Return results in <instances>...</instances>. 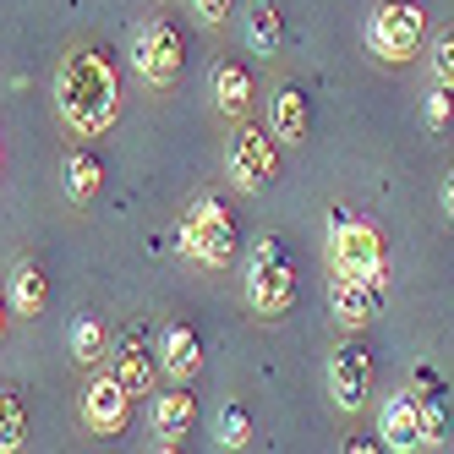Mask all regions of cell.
<instances>
[{"mask_svg":"<svg viewBox=\"0 0 454 454\" xmlns=\"http://www.w3.org/2000/svg\"><path fill=\"white\" fill-rule=\"evenodd\" d=\"M55 105H60L72 132H82V137L110 132L115 115H121V77L110 67V55L88 50V44L67 50V60L55 72Z\"/></svg>","mask_w":454,"mask_h":454,"instance_id":"1","label":"cell"},{"mask_svg":"<svg viewBox=\"0 0 454 454\" xmlns=\"http://www.w3.org/2000/svg\"><path fill=\"white\" fill-rule=\"evenodd\" d=\"M247 301L263 312V317H279L296 307V269L285 257V241L263 236L252 247V263H247Z\"/></svg>","mask_w":454,"mask_h":454,"instance_id":"2","label":"cell"},{"mask_svg":"<svg viewBox=\"0 0 454 454\" xmlns=\"http://www.w3.org/2000/svg\"><path fill=\"white\" fill-rule=\"evenodd\" d=\"M181 252L198 263H231L236 257V219L219 198H198L181 219Z\"/></svg>","mask_w":454,"mask_h":454,"instance_id":"3","label":"cell"},{"mask_svg":"<svg viewBox=\"0 0 454 454\" xmlns=\"http://www.w3.org/2000/svg\"><path fill=\"white\" fill-rule=\"evenodd\" d=\"M181 60H186V39H181V27L165 22V17H148L137 27V39H132V67L148 88H170L181 77Z\"/></svg>","mask_w":454,"mask_h":454,"instance_id":"4","label":"cell"},{"mask_svg":"<svg viewBox=\"0 0 454 454\" xmlns=\"http://www.w3.org/2000/svg\"><path fill=\"white\" fill-rule=\"evenodd\" d=\"M421 39H427L421 6H411V0H383V6H372V17H367V44H372L378 60H411L421 50Z\"/></svg>","mask_w":454,"mask_h":454,"instance_id":"5","label":"cell"},{"mask_svg":"<svg viewBox=\"0 0 454 454\" xmlns=\"http://www.w3.org/2000/svg\"><path fill=\"white\" fill-rule=\"evenodd\" d=\"M329 257L340 274H383V236L362 219H345V208H329Z\"/></svg>","mask_w":454,"mask_h":454,"instance_id":"6","label":"cell"},{"mask_svg":"<svg viewBox=\"0 0 454 454\" xmlns=\"http://www.w3.org/2000/svg\"><path fill=\"white\" fill-rule=\"evenodd\" d=\"M224 165H231L236 186L257 192V186H269L279 176V137L263 132V126H241V132L231 137V153H224Z\"/></svg>","mask_w":454,"mask_h":454,"instance_id":"7","label":"cell"},{"mask_svg":"<svg viewBox=\"0 0 454 454\" xmlns=\"http://www.w3.org/2000/svg\"><path fill=\"white\" fill-rule=\"evenodd\" d=\"M383 301H388V285L383 274H334L329 285V307L345 329H367V323L383 317Z\"/></svg>","mask_w":454,"mask_h":454,"instance_id":"8","label":"cell"},{"mask_svg":"<svg viewBox=\"0 0 454 454\" xmlns=\"http://www.w3.org/2000/svg\"><path fill=\"white\" fill-rule=\"evenodd\" d=\"M126 416H132V388H126L115 372L88 378V388H82V421L88 427L93 433H121Z\"/></svg>","mask_w":454,"mask_h":454,"instance_id":"9","label":"cell"},{"mask_svg":"<svg viewBox=\"0 0 454 454\" xmlns=\"http://www.w3.org/2000/svg\"><path fill=\"white\" fill-rule=\"evenodd\" d=\"M367 388H372V356L350 340V345L334 350V362H329V400L340 411H356L367 400Z\"/></svg>","mask_w":454,"mask_h":454,"instance_id":"10","label":"cell"},{"mask_svg":"<svg viewBox=\"0 0 454 454\" xmlns=\"http://www.w3.org/2000/svg\"><path fill=\"white\" fill-rule=\"evenodd\" d=\"M105 356H110V372H115L126 388H132V400L153 388V350H148V334H143V329L121 334V340H115Z\"/></svg>","mask_w":454,"mask_h":454,"instance_id":"11","label":"cell"},{"mask_svg":"<svg viewBox=\"0 0 454 454\" xmlns=\"http://www.w3.org/2000/svg\"><path fill=\"white\" fill-rule=\"evenodd\" d=\"M192 427H198V400H192L181 383H176V388H165V395L153 400V438H159V449L186 443V433H192Z\"/></svg>","mask_w":454,"mask_h":454,"instance_id":"12","label":"cell"},{"mask_svg":"<svg viewBox=\"0 0 454 454\" xmlns=\"http://www.w3.org/2000/svg\"><path fill=\"white\" fill-rule=\"evenodd\" d=\"M378 438L383 449H421V416H416V395H388L383 416H378Z\"/></svg>","mask_w":454,"mask_h":454,"instance_id":"13","label":"cell"},{"mask_svg":"<svg viewBox=\"0 0 454 454\" xmlns=\"http://www.w3.org/2000/svg\"><path fill=\"white\" fill-rule=\"evenodd\" d=\"M159 362H165V372H170L176 383L198 378V367H203V334L192 329V323H176V329L165 334V350H159Z\"/></svg>","mask_w":454,"mask_h":454,"instance_id":"14","label":"cell"},{"mask_svg":"<svg viewBox=\"0 0 454 454\" xmlns=\"http://www.w3.org/2000/svg\"><path fill=\"white\" fill-rule=\"evenodd\" d=\"M307 121H312V105L301 88H279L274 93V110H269V132L279 143H301L307 137Z\"/></svg>","mask_w":454,"mask_h":454,"instance_id":"15","label":"cell"},{"mask_svg":"<svg viewBox=\"0 0 454 454\" xmlns=\"http://www.w3.org/2000/svg\"><path fill=\"white\" fill-rule=\"evenodd\" d=\"M208 88H214L219 110H247L252 105V72L241 67V60H214Z\"/></svg>","mask_w":454,"mask_h":454,"instance_id":"16","label":"cell"},{"mask_svg":"<svg viewBox=\"0 0 454 454\" xmlns=\"http://www.w3.org/2000/svg\"><path fill=\"white\" fill-rule=\"evenodd\" d=\"M44 301H50V279H44V269L34 257H22L17 274H12V307L34 317V312H44Z\"/></svg>","mask_w":454,"mask_h":454,"instance_id":"17","label":"cell"},{"mask_svg":"<svg viewBox=\"0 0 454 454\" xmlns=\"http://www.w3.org/2000/svg\"><path fill=\"white\" fill-rule=\"evenodd\" d=\"M60 181H67V198H72V203H88L93 192H99V181H105V165H99L88 148H77V153L67 159V170H60Z\"/></svg>","mask_w":454,"mask_h":454,"instance_id":"18","label":"cell"},{"mask_svg":"<svg viewBox=\"0 0 454 454\" xmlns=\"http://www.w3.org/2000/svg\"><path fill=\"white\" fill-rule=\"evenodd\" d=\"M247 39H252V50H257V55H274V50L285 44V17H279V6L257 0L252 17H247Z\"/></svg>","mask_w":454,"mask_h":454,"instance_id":"19","label":"cell"},{"mask_svg":"<svg viewBox=\"0 0 454 454\" xmlns=\"http://www.w3.org/2000/svg\"><path fill=\"white\" fill-rule=\"evenodd\" d=\"M416 416H421V443H443V433H449V405H443V395H433V383L416 388Z\"/></svg>","mask_w":454,"mask_h":454,"instance_id":"20","label":"cell"},{"mask_svg":"<svg viewBox=\"0 0 454 454\" xmlns=\"http://www.w3.org/2000/svg\"><path fill=\"white\" fill-rule=\"evenodd\" d=\"M72 356H77L82 367L105 362V323H99V317H77V323H72Z\"/></svg>","mask_w":454,"mask_h":454,"instance_id":"21","label":"cell"},{"mask_svg":"<svg viewBox=\"0 0 454 454\" xmlns=\"http://www.w3.org/2000/svg\"><path fill=\"white\" fill-rule=\"evenodd\" d=\"M214 438H219V449H247L252 443V411L247 405H224Z\"/></svg>","mask_w":454,"mask_h":454,"instance_id":"22","label":"cell"},{"mask_svg":"<svg viewBox=\"0 0 454 454\" xmlns=\"http://www.w3.org/2000/svg\"><path fill=\"white\" fill-rule=\"evenodd\" d=\"M22 433H27L22 400H17V395H0V454H12V449L22 443Z\"/></svg>","mask_w":454,"mask_h":454,"instance_id":"23","label":"cell"},{"mask_svg":"<svg viewBox=\"0 0 454 454\" xmlns=\"http://www.w3.org/2000/svg\"><path fill=\"white\" fill-rule=\"evenodd\" d=\"M449 121H454V88H449V82H438V88L427 93V126H438V132H443Z\"/></svg>","mask_w":454,"mask_h":454,"instance_id":"24","label":"cell"},{"mask_svg":"<svg viewBox=\"0 0 454 454\" xmlns=\"http://www.w3.org/2000/svg\"><path fill=\"white\" fill-rule=\"evenodd\" d=\"M433 77L454 88V34H443V39H438V50H433Z\"/></svg>","mask_w":454,"mask_h":454,"instance_id":"25","label":"cell"},{"mask_svg":"<svg viewBox=\"0 0 454 454\" xmlns=\"http://www.w3.org/2000/svg\"><path fill=\"white\" fill-rule=\"evenodd\" d=\"M192 6H198L203 22H224V17H231V0H192Z\"/></svg>","mask_w":454,"mask_h":454,"instance_id":"26","label":"cell"},{"mask_svg":"<svg viewBox=\"0 0 454 454\" xmlns=\"http://www.w3.org/2000/svg\"><path fill=\"white\" fill-rule=\"evenodd\" d=\"M443 208H449V219H454V170H449V181H443Z\"/></svg>","mask_w":454,"mask_h":454,"instance_id":"27","label":"cell"},{"mask_svg":"<svg viewBox=\"0 0 454 454\" xmlns=\"http://www.w3.org/2000/svg\"><path fill=\"white\" fill-rule=\"evenodd\" d=\"M0 340H6V312H0Z\"/></svg>","mask_w":454,"mask_h":454,"instance_id":"28","label":"cell"}]
</instances>
